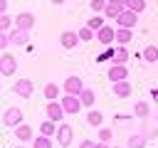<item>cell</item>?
<instances>
[{"mask_svg":"<svg viewBox=\"0 0 158 148\" xmlns=\"http://www.w3.org/2000/svg\"><path fill=\"white\" fill-rule=\"evenodd\" d=\"M86 123H89L91 128H99V126L104 123V113H101V111H96V109L91 106V109L86 111Z\"/></svg>","mask_w":158,"mask_h":148,"instance_id":"obj_19","label":"cell"},{"mask_svg":"<svg viewBox=\"0 0 158 148\" xmlns=\"http://www.w3.org/2000/svg\"><path fill=\"white\" fill-rule=\"evenodd\" d=\"M79 101H81V106L84 109H91L94 106V101H96V94H94V89H81V94H79Z\"/></svg>","mask_w":158,"mask_h":148,"instance_id":"obj_22","label":"cell"},{"mask_svg":"<svg viewBox=\"0 0 158 148\" xmlns=\"http://www.w3.org/2000/svg\"><path fill=\"white\" fill-rule=\"evenodd\" d=\"M126 59H128V49H126V44H118V47L114 49L111 64H126Z\"/></svg>","mask_w":158,"mask_h":148,"instance_id":"obj_23","label":"cell"},{"mask_svg":"<svg viewBox=\"0 0 158 148\" xmlns=\"http://www.w3.org/2000/svg\"><path fill=\"white\" fill-rule=\"evenodd\" d=\"M32 148H52V138L49 136H35L32 138Z\"/></svg>","mask_w":158,"mask_h":148,"instance_id":"obj_27","label":"cell"},{"mask_svg":"<svg viewBox=\"0 0 158 148\" xmlns=\"http://www.w3.org/2000/svg\"><path fill=\"white\" fill-rule=\"evenodd\" d=\"M7 37H10V44H27V39H30V32L27 30H20V27H10L7 30Z\"/></svg>","mask_w":158,"mask_h":148,"instance_id":"obj_13","label":"cell"},{"mask_svg":"<svg viewBox=\"0 0 158 148\" xmlns=\"http://www.w3.org/2000/svg\"><path fill=\"white\" fill-rule=\"evenodd\" d=\"M15 138H17L20 143H27V141H32V138H35V131H32V126H27V123H20V126H15Z\"/></svg>","mask_w":158,"mask_h":148,"instance_id":"obj_16","label":"cell"},{"mask_svg":"<svg viewBox=\"0 0 158 148\" xmlns=\"http://www.w3.org/2000/svg\"><path fill=\"white\" fill-rule=\"evenodd\" d=\"M96 39L101 42V44H111L114 39H116V30H111V25H104L101 30H96Z\"/></svg>","mask_w":158,"mask_h":148,"instance_id":"obj_14","label":"cell"},{"mask_svg":"<svg viewBox=\"0 0 158 148\" xmlns=\"http://www.w3.org/2000/svg\"><path fill=\"white\" fill-rule=\"evenodd\" d=\"M104 7H106V0H91V12L94 15H104Z\"/></svg>","mask_w":158,"mask_h":148,"instance_id":"obj_32","label":"cell"},{"mask_svg":"<svg viewBox=\"0 0 158 148\" xmlns=\"http://www.w3.org/2000/svg\"><path fill=\"white\" fill-rule=\"evenodd\" d=\"M15 72H17V59L10 52H2L0 54V74L2 76H12Z\"/></svg>","mask_w":158,"mask_h":148,"instance_id":"obj_3","label":"cell"},{"mask_svg":"<svg viewBox=\"0 0 158 148\" xmlns=\"http://www.w3.org/2000/svg\"><path fill=\"white\" fill-rule=\"evenodd\" d=\"M77 32H79V39H81V42H91V39L96 37V32H94L89 25H86V27H81V30H77Z\"/></svg>","mask_w":158,"mask_h":148,"instance_id":"obj_30","label":"cell"},{"mask_svg":"<svg viewBox=\"0 0 158 148\" xmlns=\"http://www.w3.org/2000/svg\"><path fill=\"white\" fill-rule=\"evenodd\" d=\"M42 91H44V99H47V101H54V99H59L62 86H59V84H54V81H47Z\"/></svg>","mask_w":158,"mask_h":148,"instance_id":"obj_21","label":"cell"},{"mask_svg":"<svg viewBox=\"0 0 158 148\" xmlns=\"http://www.w3.org/2000/svg\"><path fill=\"white\" fill-rule=\"evenodd\" d=\"M111 136H114V133H111V128H101V126H99V141L111 143Z\"/></svg>","mask_w":158,"mask_h":148,"instance_id":"obj_33","label":"cell"},{"mask_svg":"<svg viewBox=\"0 0 158 148\" xmlns=\"http://www.w3.org/2000/svg\"><path fill=\"white\" fill-rule=\"evenodd\" d=\"M52 5H62V2H67V0H49Z\"/></svg>","mask_w":158,"mask_h":148,"instance_id":"obj_38","label":"cell"},{"mask_svg":"<svg viewBox=\"0 0 158 148\" xmlns=\"http://www.w3.org/2000/svg\"><path fill=\"white\" fill-rule=\"evenodd\" d=\"M126 10H133V12H143L146 10V0H123Z\"/></svg>","mask_w":158,"mask_h":148,"instance_id":"obj_28","label":"cell"},{"mask_svg":"<svg viewBox=\"0 0 158 148\" xmlns=\"http://www.w3.org/2000/svg\"><path fill=\"white\" fill-rule=\"evenodd\" d=\"M59 104H62V109H64V113H79L84 106H81V101H79V96H74V94H64L62 99H59Z\"/></svg>","mask_w":158,"mask_h":148,"instance_id":"obj_2","label":"cell"},{"mask_svg":"<svg viewBox=\"0 0 158 148\" xmlns=\"http://www.w3.org/2000/svg\"><path fill=\"white\" fill-rule=\"evenodd\" d=\"M12 25H15V20H12L7 12H2V15H0V32H7Z\"/></svg>","mask_w":158,"mask_h":148,"instance_id":"obj_31","label":"cell"},{"mask_svg":"<svg viewBox=\"0 0 158 148\" xmlns=\"http://www.w3.org/2000/svg\"><path fill=\"white\" fill-rule=\"evenodd\" d=\"M94 148H111V146H109L106 141H96V143H94Z\"/></svg>","mask_w":158,"mask_h":148,"instance_id":"obj_36","label":"cell"},{"mask_svg":"<svg viewBox=\"0 0 158 148\" xmlns=\"http://www.w3.org/2000/svg\"><path fill=\"white\" fill-rule=\"evenodd\" d=\"M116 25H118V27H131V30H133V27L138 25V12H133V10H123V12L116 17Z\"/></svg>","mask_w":158,"mask_h":148,"instance_id":"obj_10","label":"cell"},{"mask_svg":"<svg viewBox=\"0 0 158 148\" xmlns=\"http://www.w3.org/2000/svg\"><path fill=\"white\" fill-rule=\"evenodd\" d=\"M81 89H84V81H81L77 74L67 76V79H64V84H62V91H64V94H74V96H79V94H81Z\"/></svg>","mask_w":158,"mask_h":148,"instance_id":"obj_4","label":"cell"},{"mask_svg":"<svg viewBox=\"0 0 158 148\" xmlns=\"http://www.w3.org/2000/svg\"><path fill=\"white\" fill-rule=\"evenodd\" d=\"M0 89H2V84H0Z\"/></svg>","mask_w":158,"mask_h":148,"instance_id":"obj_42","label":"cell"},{"mask_svg":"<svg viewBox=\"0 0 158 148\" xmlns=\"http://www.w3.org/2000/svg\"><path fill=\"white\" fill-rule=\"evenodd\" d=\"M141 57H143L146 62H158V47H156V44H148V47H143Z\"/></svg>","mask_w":158,"mask_h":148,"instance_id":"obj_26","label":"cell"},{"mask_svg":"<svg viewBox=\"0 0 158 148\" xmlns=\"http://www.w3.org/2000/svg\"><path fill=\"white\" fill-rule=\"evenodd\" d=\"M15 148H27V146H25V143H20V146H15Z\"/></svg>","mask_w":158,"mask_h":148,"instance_id":"obj_39","label":"cell"},{"mask_svg":"<svg viewBox=\"0 0 158 148\" xmlns=\"http://www.w3.org/2000/svg\"><path fill=\"white\" fill-rule=\"evenodd\" d=\"M111 148H121V146H111Z\"/></svg>","mask_w":158,"mask_h":148,"instance_id":"obj_41","label":"cell"},{"mask_svg":"<svg viewBox=\"0 0 158 148\" xmlns=\"http://www.w3.org/2000/svg\"><path fill=\"white\" fill-rule=\"evenodd\" d=\"M86 25H89V27H91V30H94V32H96V30H101V27H104V25H106V22H104V15H91V17H89V22H86Z\"/></svg>","mask_w":158,"mask_h":148,"instance_id":"obj_29","label":"cell"},{"mask_svg":"<svg viewBox=\"0 0 158 148\" xmlns=\"http://www.w3.org/2000/svg\"><path fill=\"white\" fill-rule=\"evenodd\" d=\"M156 101H158V91H156Z\"/></svg>","mask_w":158,"mask_h":148,"instance_id":"obj_40","label":"cell"},{"mask_svg":"<svg viewBox=\"0 0 158 148\" xmlns=\"http://www.w3.org/2000/svg\"><path fill=\"white\" fill-rule=\"evenodd\" d=\"M123 10H126L123 0H106V7H104V17H109V20H116V17H118Z\"/></svg>","mask_w":158,"mask_h":148,"instance_id":"obj_9","label":"cell"},{"mask_svg":"<svg viewBox=\"0 0 158 148\" xmlns=\"http://www.w3.org/2000/svg\"><path fill=\"white\" fill-rule=\"evenodd\" d=\"M141 131H143V133L148 136V141L158 138V116H153V113H151V116L146 118V126H143Z\"/></svg>","mask_w":158,"mask_h":148,"instance_id":"obj_17","label":"cell"},{"mask_svg":"<svg viewBox=\"0 0 158 148\" xmlns=\"http://www.w3.org/2000/svg\"><path fill=\"white\" fill-rule=\"evenodd\" d=\"M7 12V0H0V15Z\"/></svg>","mask_w":158,"mask_h":148,"instance_id":"obj_37","label":"cell"},{"mask_svg":"<svg viewBox=\"0 0 158 148\" xmlns=\"http://www.w3.org/2000/svg\"><path fill=\"white\" fill-rule=\"evenodd\" d=\"M133 113H136L138 118H148V116H151V104H148V101H136Z\"/></svg>","mask_w":158,"mask_h":148,"instance_id":"obj_24","label":"cell"},{"mask_svg":"<svg viewBox=\"0 0 158 148\" xmlns=\"http://www.w3.org/2000/svg\"><path fill=\"white\" fill-rule=\"evenodd\" d=\"M123 79H128L126 64H111V67H109V81L114 84V81H123Z\"/></svg>","mask_w":158,"mask_h":148,"instance_id":"obj_12","label":"cell"},{"mask_svg":"<svg viewBox=\"0 0 158 148\" xmlns=\"http://www.w3.org/2000/svg\"><path fill=\"white\" fill-rule=\"evenodd\" d=\"M79 148H94V141L84 138V141H79Z\"/></svg>","mask_w":158,"mask_h":148,"instance_id":"obj_35","label":"cell"},{"mask_svg":"<svg viewBox=\"0 0 158 148\" xmlns=\"http://www.w3.org/2000/svg\"><path fill=\"white\" fill-rule=\"evenodd\" d=\"M131 39H133V30H131V27H116V39H114V42L128 44Z\"/></svg>","mask_w":158,"mask_h":148,"instance_id":"obj_20","label":"cell"},{"mask_svg":"<svg viewBox=\"0 0 158 148\" xmlns=\"http://www.w3.org/2000/svg\"><path fill=\"white\" fill-rule=\"evenodd\" d=\"M40 133H42V136H49V138H52V136L57 133V123H54L52 118H44V121L40 123Z\"/></svg>","mask_w":158,"mask_h":148,"instance_id":"obj_25","label":"cell"},{"mask_svg":"<svg viewBox=\"0 0 158 148\" xmlns=\"http://www.w3.org/2000/svg\"><path fill=\"white\" fill-rule=\"evenodd\" d=\"M54 141L62 146V148H69L72 146V141H74V128L69 126V123H57V133H54Z\"/></svg>","mask_w":158,"mask_h":148,"instance_id":"obj_1","label":"cell"},{"mask_svg":"<svg viewBox=\"0 0 158 148\" xmlns=\"http://www.w3.org/2000/svg\"><path fill=\"white\" fill-rule=\"evenodd\" d=\"M79 42H81V39H79V32H77V30H64V32L59 35V44H62L64 49H74Z\"/></svg>","mask_w":158,"mask_h":148,"instance_id":"obj_8","label":"cell"},{"mask_svg":"<svg viewBox=\"0 0 158 148\" xmlns=\"http://www.w3.org/2000/svg\"><path fill=\"white\" fill-rule=\"evenodd\" d=\"M44 113H47V118H52L54 123H59L67 113H64V109H62V104H59V99H54V101H47V106H44Z\"/></svg>","mask_w":158,"mask_h":148,"instance_id":"obj_6","label":"cell"},{"mask_svg":"<svg viewBox=\"0 0 158 148\" xmlns=\"http://www.w3.org/2000/svg\"><path fill=\"white\" fill-rule=\"evenodd\" d=\"M10 47V37H7V32H0V49H7Z\"/></svg>","mask_w":158,"mask_h":148,"instance_id":"obj_34","label":"cell"},{"mask_svg":"<svg viewBox=\"0 0 158 148\" xmlns=\"http://www.w3.org/2000/svg\"><path fill=\"white\" fill-rule=\"evenodd\" d=\"M2 123H5L7 128H15V126H20V123H22V111H20L17 106H10V109H5V113H2Z\"/></svg>","mask_w":158,"mask_h":148,"instance_id":"obj_7","label":"cell"},{"mask_svg":"<svg viewBox=\"0 0 158 148\" xmlns=\"http://www.w3.org/2000/svg\"><path fill=\"white\" fill-rule=\"evenodd\" d=\"M111 91H114V96L126 99V96H131V81H128V79H123V81H114V84H111Z\"/></svg>","mask_w":158,"mask_h":148,"instance_id":"obj_15","label":"cell"},{"mask_svg":"<svg viewBox=\"0 0 158 148\" xmlns=\"http://www.w3.org/2000/svg\"><path fill=\"white\" fill-rule=\"evenodd\" d=\"M35 22H37V20H35L32 12H17V15H15V27H20V30H27V32H30V30L35 27Z\"/></svg>","mask_w":158,"mask_h":148,"instance_id":"obj_11","label":"cell"},{"mask_svg":"<svg viewBox=\"0 0 158 148\" xmlns=\"http://www.w3.org/2000/svg\"><path fill=\"white\" fill-rule=\"evenodd\" d=\"M146 143H148V136H146L143 131H138V133H131V136H128L126 148H146Z\"/></svg>","mask_w":158,"mask_h":148,"instance_id":"obj_18","label":"cell"},{"mask_svg":"<svg viewBox=\"0 0 158 148\" xmlns=\"http://www.w3.org/2000/svg\"><path fill=\"white\" fill-rule=\"evenodd\" d=\"M12 91H15L20 99H30L32 91H35V84H32V79H17V81L12 84Z\"/></svg>","mask_w":158,"mask_h":148,"instance_id":"obj_5","label":"cell"}]
</instances>
